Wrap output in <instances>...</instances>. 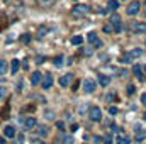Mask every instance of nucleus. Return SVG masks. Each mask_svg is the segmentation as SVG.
Returning <instances> with one entry per match:
<instances>
[{"instance_id": "obj_1", "label": "nucleus", "mask_w": 146, "mask_h": 144, "mask_svg": "<svg viewBox=\"0 0 146 144\" xmlns=\"http://www.w3.org/2000/svg\"><path fill=\"white\" fill-rule=\"evenodd\" d=\"M143 54V49L141 48H134V49H131L127 54H124V56H121V63H131L133 59H136V58H139Z\"/></svg>"}, {"instance_id": "obj_2", "label": "nucleus", "mask_w": 146, "mask_h": 144, "mask_svg": "<svg viewBox=\"0 0 146 144\" xmlns=\"http://www.w3.org/2000/svg\"><path fill=\"white\" fill-rule=\"evenodd\" d=\"M88 10H90L88 5H82V3H78V5H75V7L72 9V15L73 17H83V15L88 14Z\"/></svg>"}, {"instance_id": "obj_3", "label": "nucleus", "mask_w": 146, "mask_h": 144, "mask_svg": "<svg viewBox=\"0 0 146 144\" xmlns=\"http://www.w3.org/2000/svg\"><path fill=\"white\" fill-rule=\"evenodd\" d=\"M110 27L114 32H121L122 31V22H121V15L119 14H112L110 17Z\"/></svg>"}, {"instance_id": "obj_4", "label": "nucleus", "mask_w": 146, "mask_h": 144, "mask_svg": "<svg viewBox=\"0 0 146 144\" xmlns=\"http://www.w3.org/2000/svg\"><path fill=\"white\" fill-rule=\"evenodd\" d=\"M88 119H90L92 122H99V120L102 119V110L99 107H95V105L90 107L88 108Z\"/></svg>"}, {"instance_id": "obj_5", "label": "nucleus", "mask_w": 146, "mask_h": 144, "mask_svg": "<svg viewBox=\"0 0 146 144\" xmlns=\"http://www.w3.org/2000/svg\"><path fill=\"white\" fill-rule=\"evenodd\" d=\"M139 9H141V2H138V0H133V2L127 5L126 12H127V15H136V14L139 12Z\"/></svg>"}, {"instance_id": "obj_6", "label": "nucleus", "mask_w": 146, "mask_h": 144, "mask_svg": "<svg viewBox=\"0 0 146 144\" xmlns=\"http://www.w3.org/2000/svg\"><path fill=\"white\" fill-rule=\"evenodd\" d=\"M95 88H97V81H95V80H92V78L83 80V90H85L87 93H94Z\"/></svg>"}, {"instance_id": "obj_7", "label": "nucleus", "mask_w": 146, "mask_h": 144, "mask_svg": "<svg viewBox=\"0 0 146 144\" xmlns=\"http://www.w3.org/2000/svg\"><path fill=\"white\" fill-rule=\"evenodd\" d=\"M131 31L134 34H146V22H133Z\"/></svg>"}, {"instance_id": "obj_8", "label": "nucleus", "mask_w": 146, "mask_h": 144, "mask_svg": "<svg viewBox=\"0 0 146 144\" xmlns=\"http://www.w3.org/2000/svg\"><path fill=\"white\" fill-rule=\"evenodd\" d=\"M53 83H54V80H53V75H51V73H46V75L42 76V80H41V85H42L44 90H49V88L53 87Z\"/></svg>"}, {"instance_id": "obj_9", "label": "nucleus", "mask_w": 146, "mask_h": 144, "mask_svg": "<svg viewBox=\"0 0 146 144\" xmlns=\"http://www.w3.org/2000/svg\"><path fill=\"white\" fill-rule=\"evenodd\" d=\"M87 41H88L90 44H94L95 48H100V46H102V42H100V39H99V36H97V32H94V31L87 34Z\"/></svg>"}, {"instance_id": "obj_10", "label": "nucleus", "mask_w": 146, "mask_h": 144, "mask_svg": "<svg viewBox=\"0 0 146 144\" xmlns=\"http://www.w3.org/2000/svg\"><path fill=\"white\" fill-rule=\"evenodd\" d=\"M72 80H73V75L72 73H66V75L60 76V85H61V87H68V85L72 83Z\"/></svg>"}, {"instance_id": "obj_11", "label": "nucleus", "mask_w": 146, "mask_h": 144, "mask_svg": "<svg viewBox=\"0 0 146 144\" xmlns=\"http://www.w3.org/2000/svg\"><path fill=\"white\" fill-rule=\"evenodd\" d=\"M24 126H26V129H34L37 126V120H36V117H27L26 120H24Z\"/></svg>"}, {"instance_id": "obj_12", "label": "nucleus", "mask_w": 146, "mask_h": 144, "mask_svg": "<svg viewBox=\"0 0 146 144\" xmlns=\"http://www.w3.org/2000/svg\"><path fill=\"white\" fill-rule=\"evenodd\" d=\"M3 136H5V137H15V129H14V126H5Z\"/></svg>"}, {"instance_id": "obj_13", "label": "nucleus", "mask_w": 146, "mask_h": 144, "mask_svg": "<svg viewBox=\"0 0 146 144\" xmlns=\"http://www.w3.org/2000/svg\"><path fill=\"white\" fill-rule=\"evenodd\" d=\"M115 143H117V144H129V143H131V139H129L126 134H121V132H119V134H117V137H115Z\"/></svg>"}, {"instance_id": "obj_14", "label": "nucleus", "mask_w": 146, "mask_h": 144, "mask_svg": "<svg viewBox=\"0 0 146 144\" xmlns=\"http://www.w3.org/2000/svg\"><path fill=\"white\" fill-rule=\"evenodd\" d=\"M19 68H21V61L19 59H12L10 61V71H12V75H15L19 71Z\"/></svg>"}, {"instance_id": "obj_15", "label": "nucleus", "mask_w": 146, "mask_h": 144, "mask_svg": "<svg viewBox=\"0 0 146 144\" xmlns=\"http://www.w3.org/2000/svg\"><path fill=\"white\" fill-rule=\"evenodd\" d=\"M99 83H100V87H107L110 83V76H107V75H99Z\"/></svg>"}, {"instance_id": "obj_16", "label": "nucleus", "mask_w": 146, "mask_h": 144, "mask_svg": "<svg viewBox=\"0 0 146 144\" xmlns=\"http://www.w3.org/2000/svg\"><path fill=\"white\" fill-rule=\"evenodd\" d=\"M41 78H42V75L39 71H33V75H31V83H33V85H37V83L41 81Z\"/></svg>"}, {"instance_id": "obj_17", "label": "nucleus", "mask_w": 146, "mask_h": 144, "mask_svg": "<svg viewBox=\"0 0 146 144\" xmlns=\"http://www.w3.org/2000/svg\"><path fill=\"white\" fill-rule=\"evenodd\" d=\"M133 71H134V75H136V78H138V80H145V75H143V70H141V66H139V65H136V66L133 68Z\"/></svg>"}, {"instance_id": "obj_18", "label": "nucleus", "mask_w": 146, "mask_h": 144, "mask_svg": "<svg viewBox=\"0 0 146 144\" xmlns=\"http://www.w3.org/2000/svg\"><path fill=\"white\" fill-rule=\"evenodd\" d=\"M117 9H119V0H109V3H107V10L115 12Z\"/></svg>"}, {"instance_id": "obj_19", "label": "nucleus", "mask_w": 146, "mask_h": 144, "mask_svg": "<svg viewBox=\"0 0 146 144\" xmlns=\"http://www.w3.org/2000/svg\"><path fill=\"white\" fill-rule=\"evenodd\" d=\"M61 144H75V139H73V136L63 134V136H61Z\"/></svg>"}, {"instance_id": "obj_20", "label": "nucleus", "mask_w": 146, "mask_h": 144, "mask_svg": "<svg viewBox=\"0 0 146 144\" xmlns=\"http://www.w3.org/2000/svg\"><path fill=\"white\" fill-rule=\"evenodd\" d=\"M46 32H48V27H46V26H41V27L37 29V37L42 39V37L46 36Z\"/></svg>"}, {"instance_id": "obj_21", "label": "nucleus", "mask_w": 146, "mask_h": 144, "mask_svg": "<svg viewBox=\"0 0 146 144\" xmlns=\"http://www.w3.org/2000/svg\"><path fill=\"white\" fill-rule=\"evenodd\" d=\"M82 42H83V37L82 36H73L72 37V44L73 46H80Z\"/></svg>"}, {"instance_id": "obj_22", "label": "nucleus", "mask_w": 146, "mask_h": 144, "mask_svg": "<svg viewBox=\"0 0 146 144\" xmlns=\"http://www.w3.org/2000/svg\"><path fill=\"white\" fill-rule=\"evenodd\" d=\"M138 143H141V141H145L146 139V131H139L138 134H136V137H134Z\"/></svg>"}, {"instance_id": "obj_23", "label": "nucleus", "mask_w": 146, "mask_h": 144, "mask_svg": "<svg viewBox=\"0 0 146 144\" xmlns=\"http://www.w3.org/2000/svg\"><path fill=\"white\" fill-rule=\"evenodd\" d=\"M48 131H49V129H48L46 126H39V127H37V134H39V136H48Z\"/></svg>"}, {"instance_id": "obj_24", "label": "nucleus", "mask_w": 146, "mask_h": 144, "mask_svg": "<svg viewBox=\"0 0 146 144\" xmlns=\"http://www.w3.org/2000/svg\"><path fill=\"white\" fill-rule=\"evenodd\" d=\"M39 5L41 7H51V5H54V0H39Z\"/></svg>"}, {"instance_id": "obj_25", "label": "nucleus", "mask_w": 146, "mask_h": 144, "mask_svg": "<svg viewBox=\"0 0 146 144\" xmlns=\"http://www.w3.org/2000/svg\"><path fill=\"white\" fill-rule=\"evenodd\" d=\"M7 73V63H5V59H0V75L3 76Z\"/></svg>"}, {"instance_id": "obj_26", "label": "nucleus", "mask_w": 146, "mask_h": 144, "mask_svg": "<svg viewBox=\"0 0 146 144\" xmlns=\"http://www.w3.org/2000/svg\"><path fill=\"white\" fill-rule=\"evenodd\" d=\"M134 92H136L134 85H133V83H129V85L126 87V93H127V95H134Z\"/></svg>"}, {"instance_id": "obj_27", "label": "nucleus", "mask_w": 146, "mask_h": 144, "mask_svg": "<svg viewBox=\"0 0 146 144\" xmlns=\"http://www.w3.org/2000/svg\"><path fill=\"white\" fill-rule=\"evenodd\" d=\"M53 63H54V66H61V65H63V56H56V58L53 59Z\"/></svg>"}, {"instance_id": "obj_28", "label": "nucleus", "mask_w": 146, "mask_h": 144, "mask_svg": "<svg viewBox=\"0 0 146 144\" xmlns=\"http://www.w3.org/2000/svg\"><path fill=\"white\" fill-rule=\"evenodd\" d=\"M44 117H46L48 120H53V119H54V112H53V110H46V112H44Z\"/></svg>"}, {"instance_id": "obj_29", "label": "nucleus", "mask_w": 146, "mask_h": 144, "mask_svg": "<svg viewBox=\"0 0 146 144\" xmlns=\"http://www.w3.org/2000/svg\"><path fill=\"white\" fill-rule=\"evenodd\" d=\"M29 39H31V36H29V34H22V37H21V41H22V42H27Z\"/></svg>"}, {"instance_id": "obj_30", "label": "nucleus", "mask_w": 146, "mask_h": 144, "mask_svg": "<svg viewBox=\"0 0 146 144\" xmlns=\"http://www.w3.org/2000/svg\"><path fill=\"white\" fill-rule=\"evenodd\" d=\"M24 110H26V112H34V110H36V105H27Z\"/></svg>"}, {"instance_id": "obj_31", "label": "nucleus", "mask_w": 146, "mask_h": 144, "mask_svg": "<svg viewBox=\"0 0 146 144\" xmlns=\"http://www.w3.org/2000/svg\"><path fill=\"white\" fill-rule=\"evenodd\" d=\"M3 97H5V87H2V85H0V100H2Z\"/></svg>"}, {"instance_id": "obj_32", "label": "nucleus", "mask_w": 146, "mask_h": 144, "mask_svg": "<svg viewBox=\"0 0 146 144\" xmlns=\"http://www.w3.org/2000/svg\"><path fill=\"white\" fill-rule=\"evenodd\" d=\"M17 144H24V136H22V134L17 136Z\"/></svg>"}, {"instance_id": "obj_33", "label": "nucleus", "mask_w": 146, "mask_h": 144, "mask_svg": "<svg viewBox=\"0 0 146 144\" xmlns=\"http://www.w3.org/2000/svg\"><path fill=\"white\" fill-rule=\"evenodd\" d=\"M104 143L110 144V143H112V137H110V136H106V137H104Z\"/></svg>"}, {"instance_id": "obj_34", "label": "nucleus", "mask_w": 146, "mask_h": 144, "mask_svg": "<svg viewBox=\"0 0 146 144\" xmlns=\"http://www.w3.org/2000/svg\"><path fill=\"white\" fill-rule=\"evenodd\" d=\"M56 127H58L60 131H63V129H65V124H63V122H58V124H56Z\"/></svg>"}, {"instance_id": "obj_35", "label": "nucleus", "mask_w": 146, "mask_h": 144, "mask_svg": "<svg viewBox=\"0 0 146 144\" xmlns=\"http://www.w3.org/2000/svg\"><path fill=\"white\" fill-rule=\"evenodd\" d=\"M109 112L112 114V115H115V114H117V108L115 107H109Z\"/></svg>"}, {"instance_id": "obj_36", "label": "nucleus", "mask_w": 146, "mask_h": 144, "mask_svg": "<svg viewBox=\"0 0 146 144\" xmlns=\"http://www.w3.org/2000/svg\"><path fill=\"white\" fill-rule=\"evenodd\" d=\"M141 104L146 107V93H143V95H141Z\"/></svg>"}, {"instance_id": "obj_37", "label": "nucleus", "mask_w": 146, "mask_h": 144, "mask_svg": "<svg viewBox=\"0 0 146 144\" xmlns=\"http://www.w3.org/2000/svg\"><path fill=\"white\" fill-rule=\"evenodd\" d=\"M83 54H87V56H90V54H92V49H90V48H88V49H85V51H83Z\"/></svg>"}, {"instance_id": "obj_38", "label": "nucleus", "mask_w": 146, "mask_h": 144, "mask_svg": "<svg viewBox=\"0 0 146 144\" xmlns=\"http://www.w3.org/2000/svg\"><path fill=\"white\" fill-rule=\"evenodd\" d=\"M0 144H5V139L3 137H0Z\"/></svg>"}, {"instance_id": "obj_39", "label": "nucleus", "mask_w": 146, "mask_h": 144, "mask_svg": "<svg viewBox=\"0 0 146 144\" xmlns=\"http://www.w3.org/2000/svg\"><path fill=\"white\" fill-rule=\"evenodd\" d=\"M143 117H145V119H146V114H145V115H143Z\"/></svg>"}, {"instance_id": "obj_40", "label": "nucleus", "mask_w": 146, "mask_h": 144, "mask_svg": "<svg viewBox=\"0 0 146 144\" xmlns=\"http://www.w3.org/2000/svg\"><path fill=\"white\" fill-rule=\"evenodd\" d=\"M143 70H145V71H146V66H145V68H143Z\"/></svg>"}, {"instance_id": "obj_41", "label": "nucleus", "mask_w": 146, "mask_h": 144, "mask_svg": "<svg viewBox=\"0 0 146 144\" xmlns=\"http://www.w3.org/2000/svg\"><path fill=\"white\" fill-rule=\"evenodd\" d=\"M145 9H146V2H145Z\"/></svg>"}, {"instance_id": "obj_42", "label": "nucleus", "mask_w": 146, "mask_h": 144, "mask_svg": "<svg viewBox=\"0 0 146 144\" xmlns=\"http://www.w3.org/2000/svg\"><path fill=\"white\" fill-rule=\"evenodd\" d=\"M3 2H9V0H3Z\"/></svg>"}]
</instances>
